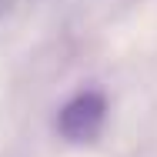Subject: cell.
I'll use <instances>...</instances> for the list:
<instances>
[{
	"instance_id": "obj_1",
	"label": "cell",
	"mask_w": 157,
	"mask_h": 157,
	"mask_svg": "<svg viewBox=\"0 0 157 157\" xmlns=\"http://www.w3.org/2000/svg\"><path fill=\"white\" fill-rule=\"evenodd\" d=\"M107 127V97L100 90H80L57 110V130L70 144H94Z\"/></svg>"
}]
</instances>
